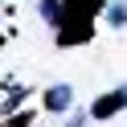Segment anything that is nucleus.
Here are the masks:
<instances>
[{
  "label": "nucleus",
  "instance_id": "obj_2",
  "mask_svg": "<svg viewBox=\"0 0 127 127\" xmlns=\"http://www.w3.org/2000/svg\"><path fill=\"white\" fill-rule=\"evenodd\" d=\"M41 102H45V115H70V111H74V86H70V82L45 86Z\"/></svg>",
  "mask_w": 127,
  "mask_h": 127
},
{
  "label": "nucleus",
  "instance_id": "obj_7",
  "mask_svg": "<svg viewBox=\"0 0 127 127\" xmlns=\"http://www.w3.org/2000/svg\"><path fill=\"white\" fill-rule=\"evenodd\" d=\"M86 123H90L86 111H70V119H66V127H86Z\"/></svg>",
  "mask_w": 127,
  "mask_h": 127
},
{
  "label": "nucleus",
  "instance_id": "obj_4",
  "mask_svg": "<svg viewBox=\"0 0 127 127\" xmlns=\"http://www.w3.org/2000/svg\"><path fill=\"white\" fill-rule=\"evenodd\" d=\"M37 12H41L45 25L58 29V25H62V17H66V0H37Z\"/></svg>",
  "mask_w": 127,
  "mask_h": 127
},
{
  "label": "nucleus",
  "instance_id": "obj_5",
  "mask_svg": "<svg viewBox=\"0 0 127 127\" xmlns=\"http://www.w3.org/2000/svg\"><path fill=\"white\" fill-rule=\"evenodd\" d=\"M102 17H107L111 29H127V0H111L107 8H102Z\"/></svg>",
  "mask_w": 127,
  "mask_h": 127
},
{
  "label": "nucleus",
  "instance_id": "obj_1",
  "mask_svg": "<svg viewBox=\"0 0 127 127\" xmlns=\"http://www.w3.org/2000/svg\"><path fill=\"white\" fill-rule=\"evenodd\" d=\"M123 111H127V82H119L115 90L98 94L86 115H90V119H115V115H123Z\"/></svg>",
  "mask_w": 127,
  "mask_h": 127
},
{
  "label": "nucleus",
  "instance_id": "obj_6",
  "mask_svg": "<svg viewBox=\"0 0 127 127\" xmlns=\"http://www.w3.org/2000/svg\"><path fill=\"white\" fill-rule=\"evenodd\" d=\"M4 127H33V111H17V119H4Z\"/></svg>",
  "mask_w": 127,
  "mask_h": 127
},
{
  "label": "nucleus",
  "instance_id": "obj_3",
  "mask_svg": "<svg viewBox=\"0 0 127 127\" xmlns=\"http://www.w3.org/2000/svg\"><path fill=\"white\" fill-rule=\"evenodd\" d=\"M29 94H33L29 86H17V82H4V102H0V115H4V119H12V115H17L21 107H25V98H29Z\"/></svg>",
  "mask_w": 127,
  "mask_h": 127
}]
</instances>
